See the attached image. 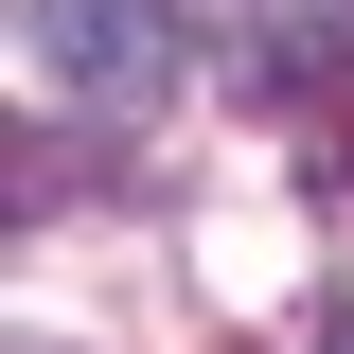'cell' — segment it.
<instances>
[{"mask_svg":"<svg viewBox=\"0 0 354 354\" xmlns=\"http://www.w3.org/2000/svg\"><path fill=\"white\" fill-rule=\"evenodd\" d=\"M36 88H71V106H160L177 88V0H36Z\"/></svg>","mask_w":354,"mask_h":354,"instance_id":"obj_1","label":"cell"},{"mask_svg":"<svg viewBox=\"0 0 354 354\" xmlns=\"http://www.w3.org/2000/svg\"><path fill=\"white\" fill-rule=\"evenodd\" d=\"M266 18H283V53H301V71H337V36H354V0H266Z\"/></svg>","mask_w":354,"mask_h":354,"instance_id":"obj_2","label":"cell"}]
</instances>
